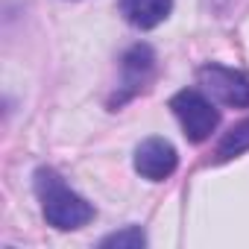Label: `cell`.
Instances as JSON below:
<instances>
[{
    "label": "cell",
    "instance_id": "cell-1",
    "mask_svg": "<svg viewBox=\"0 0 249 249\" xmlns=\"http://www.w3.org/2000/svg\"><path fill=\"white\" fill-rule=\"evenodd\" d=\"M36 196L41 202L44 220L59 231H73L94 220V205L82 199L76 191H71L53 167L36 170Z\"/></svg>",
    "mask_w": 249,
    "mask_h": 249
},
{
    "label": "cell",
    "instance_id": "cell-2",
    "mask_svg": "<svg viewBox=\"0 0 249 249\" xmlns=\"http://www.w3.org/2000/svg\"><path fill=\"white\" fill-rule=\"evenodd\" d=\"M170 108H173L176 120L182 123L185 138L194 141V144L208 141L211 132L220 126V111H217L214 103H211L202 91H196V88H185V91L173 94Z\"/></svg>",
    "mask_w": 249,
    "mask_h": 249
},
{
    "label": "cell",
    "instance_id": "cell-3",
    "mask_svg": "<svg viewBox=\"0 0 249 249\" xmlns=\"http://www.w3.org/2000/svg\"><path fill=\"white\" fill-rule=\"evenodd\" d=\"M156 79V53L150 44H135L123 53L120 62V82L114 97L108 100L111 108H120L123 103H129L132 97H138L141 91L150 88V82Z\"/></svg>",
    "mask_w": 249,
    "mask_h": 249
},
{
    "label": "cell",
    "instance_id": "cell-4",
    "mask_svg": "<svg viewBox=\"0 0 249 249\" xmlns=\"http://www.w3.org/2000/svg\"><path fill=\"white\" fill-rule=\"evenodd\" d=\"M199 85L208 97L231 108H249V73L208 62L199 68Z\"/></svg>",
    "mask_w": 249,
    "mask_h": 249
},
{
    "label": "cell",
    "instance_id": "cell-5",
    "mask_svg": "<svg viewBox=\"0 0 249 249\" xmlns=\"http://www.w3.org/2000/svg\"><path fill=\"white\" fill-rule=\"evenodd\" d=\"M179 167V156L176 147L164 138H147L138 150H135V170L150 179V182H164L176 173Z\"/></svg>",
    "mask_w": 249,
    "mask_h": 249
},
{
    "label": "cell",
    "instance_id": "cell-6",
    "mask_svg": "<svg viewBox=\"0 0 249 249\" xmlns=\"http://www.w3.org/2000/svg\"><path fill=\"white\" fill-rule=\"evenodd\" d=\"M173 0H120V15L138 30H153L167 21Z\"/></svg>",
    "mask_w": 249,
    "mask_h": 249
},
{
    "label": "cell",
    "instance_id": "cell-7",
    "mask_svg": "<svg viewBox=\"0 0 249 249\" xmlns=\"http://www.w3.org/2000/svg\"><path fill=\"white\" fill-rule=\"evenodd\" d=\"M246 150H249V120L237 123V126H231L223 135V141L217 144L214 156H217V161H229V159H234V156H240Z\"/></svg>",
    "mask_w": 249,
    "mask_h": 249
},
{
    "label": "cell",
    "instance_id": "cell-8",
    "mask_svg": "<svg viewBox=\"0 0 249 249\" xmlns=\"http://www.w3.org/2000/svg\"><path fill=\"white\" fill-rule=\"evenodd\" d=\"M100 246L103 249H108V246H114V249H141V246H147V234H144L141 226H126L114 234H106L100 240Z\"/></svg>",
    "mask_w": 249,
    "mask_h": 249
}]
</instances>
